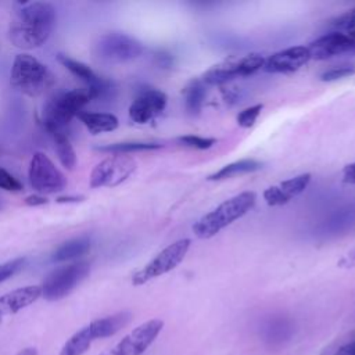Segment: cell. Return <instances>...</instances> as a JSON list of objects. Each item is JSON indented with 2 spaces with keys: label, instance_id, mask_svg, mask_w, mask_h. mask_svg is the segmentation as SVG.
I'll return each mask as SVG.
<instances>
[{
  "label": "cell",
  "instance_id": "obj_26",
  "mask_svg": "<svg viewBox=\"0 0 355 355\" xmlns=\"http://www.w3.org/2000/svg\"><path fill=\"white\" fill-rule=\"evenodd\" d=\"M53 139H54V147L61 165L67 169H73L76 165V154L69 141L68 135L57 133V135H53Z\"/></svg>",
  "mask_w": 355,
  "mask_h": 355
},
{
  "label": "cell",
  "instance_id": "obj_11",
  "mask_svg": "<svg viewBox=\"0 0 355 355\" xmlns=\"http://www.w3.org/2000/svg\"><path fill=\"white\" fill-rule=\"evenodd\" d=\"M166 101L168 97L162 90L155 87H143L139 90L129 107V118L139 125L148 123L165 110Z\"/></svg>",
  "mask_w": 355,
  "mask_h": 355
},
{
  "label": "cell",
  "instance_id": "obj_22",
  "mask_svg": "<svg viewBox=\"0 0 355 355\" xmlns=\"http://www.w3.org/2000/svg\"><path fill=\"white\" fill-rule=\"evenodd\" d=\"M239 78L234 61H226L218 65H214L204 72L201 80L208 86H222L233 79Z\"/></svg>",
  "mask_w": 355,
  "mask_h": 355
},
{
  "label": "cell",
  "instance_id": "obj_37",
  "mask_svg": "<svg viewBox=\"0 0 355 355\" xmlns=\"http://www.w3.org/2000/svg\"><path fill=\"white\" fill-rule=\"evenodd\" d=\"M15 355H37V349L35 347H26L19 352H17Z\"/></svg>",
  "mask_w": 355,
  "mask_h": 355
},
{
  "label": "cell",
  "instance_id": "obj_16",
  "mask_svg": "<svg viewBox=\"0 0 355 355\" xmlns=\"http://www.w3.org/2000/svg\"><path fill=\"white\" fill-rule=\"evenodd\" d=\"M42 295L40 286H25L0 297V320L6 315H14L32 305Z\"/></svg>",
  "mask_w": 355,
  "mask_h": 355
},
{
  "label": "cell",
  "instance_id": "obj_20",
  "mask_svg": "<svg viewBox=\"0 0 355 355\" xmlns=\"http://www.w3.org/2000/svg\"><path fill=\"white\" fill-rule=\"evenodd\" d=\"M90 251V239L87 236H79L61 244L53 252V262H65L79 257H83Z\"/></svg>",
  "mask_w": 355,
  "mask_h": 355
},
{
  "label": "cell",
  "instance_id": "obj_17",
  "mask_svg": "<svg viewBox=\"0 0 355 355\" xmlns=\"http://www.w3.org/2000/svg\"><path fill=\"white\" fill-rule=\"evenodd\" d=\"M132 319V313L122 311L114 315H108L100 319H96L87 324V329L94 340L107 338L114 334H116L119 330H122Z\"/></svg>",
  "mask_w": 355,
  "mask_h": 355
},
{
  "label": "cell",
  "instance_id": "obj_8",
  "mask_svg": "<svg viewBox=\"0 0 355 355\" xmlns=\"http://www.w3.org/2000/svg\"><path fill=\"white\" fill-rule=\"evenodd\" d=\"M136 161L130 155L112 154L98 162L90 175V187H115L123 183L135 171Z\"/></svg>",
  "mask_w": 355,
  "mask_h": 355
},
{
  "label": "cell",
  "instance_id": "obj_36",
  "mask_svg": "<svg viewBox=\"0 0 355 355\" xmlns=\"http://www.w3.org/2000/svg\"><path fill=\"white\" fill-rule=\"evenodd\" d=\"M83 196H65V197H58L57 202H79L83 201Z\"/></svg>",
  "mask_w": 355,
  "mask_h": 355
},
{
  "label": "cell",
  "instance_id": "obj_13",
  "mask_svg": "<svg viewBox=\"0 0 355 355\" xmlns=\"http://www.w3.org/2000/svg\"><path fill=\"white\" fill-rule=\"evenodd\" d=\"M57 60L76 78H79L80 80H83L86 83V89L89 90V93L92 94V98H98L105 96L111 87H112V82L107 78H103L100 75H97L89 65H86L82 61H78L75 58H71L65 54H58Z\"/></svg>",
  "mask_w": 355,
  "mask_h": 355
},
{
  "label": "cell",
  "instance_id": "obj_7",
  "mask_svg": "<svg viewBox=\"0 0 355 355\" xmlns=\"http://www.w3.org/2000/svg\"><path fill=\"white\" fill-rule=\"evenodd\" d=\"M190 239H180L168 247H165L161 252H158L150 262H147L141 269L133 273L132 284L141 286L147 282L159 277L172 269H175L186 257L190 248Z\"/></svg>",
  "mask_w": 355,
  "mask_h": 355
},
{
  "label": "cell",
  "instance_id": "obj_1",
  "mask_svg": "<svg viewBox=\"0 0 355 355\" xmlns=\"http://www.w3.org/2000/svg\"><path fill=\"white\" fill-rule=\"evenodd\" d=\"M55 25V8L47 1H33L22 6L11 25L10 40L15 47L31 50L47 42Z\"/></svg>",
  "mask_w": 355,
  "mask_h": 355
},
{
  "label": "cell",
  "instance_id": "obj_15",
  "mask_svg": "<svg viewBox=\"0 0 355 355\" xmlns=\"http://www.w3.org/2000/svg\"><path fill=\"white\" fill-rule=\"evenodd\" d=\"M311 173H301L279 184L270 186L263 191V200L270 207H279L290 202L294 197L300 196L311 183Z\"/></svg>",
  "mask_w": 355,
  "mask_h": 355
},
{
  "label": "cell",
  "instance_id": "obj_21",
  "mask_svg": "<svg viewBox=\"0 0 355 355\" xmlns=\"http://www.w3.org/2000/svg\"><path fill=\"white\" fill-rule=\"evenodd\" d=\"M205 86L207 85L201 79H193L183 89L186 111L193 116L198 115L202 108V104H204V100L207 96Z\"/></svg>",
  "mask_w": 355,
  "mask_h": 355
},
{
  "label": "cell",
  "instance_id": "obj_25",
  "mask_svg": "<svg viewBox=\"0 0 355 355\" xmlns=\"http://www.w3.org/2000/svg\"><path fill=\"white\" fill-rule=\"evenodd\" d=\"M162 144L158 143H148V141H123V143H112L96 147V150L101 153H111V154H130L137 151H148V150H158Z\"/></svg>",
  "mask_w": 355,
  "mask_h": 355
},
{
  "label": "cell",
  "instance_id": "obj_27",
  "mask_svg": "<svg viewBox=\"0 0 355 355\" xmlns=\"http://www.w3.org/2000/svg\"><path fill=\"white\" fill-rule=\"evenodd\" d=\"M333 32L344 33L352 39H355V8L345 11L331 21Z\"/></svg>",
  "mask_w": 355,
  "mask_h": 355
},
{
  "label": "cell",
  "instance_id": "obj_5",
  "mask_svg": "<svg viewBox=\"0 0 355 355\" xmlns=\"http://www.w3.org/2000/svg\"><path fill=\"white\" fill-rule=\"evenodd\" d=\"M144 47L140 40L122 32L101 35L93 46V55L103 62L119 64L141 55Z\"/></svg>",
  "mask_w": 355,
  "mask_h": 355
},
{
  "label": "cell",
  "instance_id": "obj_31",
  "mask_svg": "<svg viewBox=\"0 0 355 355\" xmlns=\"http://www.w3.org/2000/svg\"><path fill=\"white\" fill-rule=\"evenodd\" d=\"M25 258H15L4 263H0V283L14 276L25 265Z\"/></svg>",
  "mask_w": 355,
  "mask_h": 355
},
{
  "label": "cell",
  "instance_id": "obj_32",
  "mask_svg": "<svg viewBox=\"0 0 355 355\" xmlns=\"http://www.w3.org/2000/svg\"><path fill=\"white\" fill-rule=\"evenodd\" d=\"M0 189L6 191H21L22 183L7 169L0 166Z\"/></svg>",
  "mask_w": 355,
  "mask_h": 355
},
{
  "label": "cell",
  "instance_id": "obj_24",
  "mask_svg": "<svg viewBox=\"0 0 355 355\" xmlns=\"http://www.w3.org/2000/svg\"><path fill=\"white\" fill-rule=\"evenodd\" d=\"M94 338L92 337L87 326L73 333L60 349V355H83L92 345Z\"/></svg>",
  "mask_w": 355,
  "mask_h": 355
},
{
  "label": "cell",
  "instance_id": "obj_3",
  "mask_svg": "<svg viewBox=\"0 0 355 355\" xmlns=\"http://www.w3.org/2000/svg\"><path fill=\"white\" fill-rule=\"evenodd\" d=\"M92 94L87 89H73L54 96L43 110V126L53 136L67 133L71 121L78 116L82 108L90 101Z\"/></svg>",
  "mask_w": 355,
  "mask_h": 355
},
{
  "label": "cell",
  "instance_id": "obj_14",
  "mask_svg": "<svg viewBox=\"0 0 355 355\" xmlns=\"http://www.w3.org/2000/svg\"><path fill=\"white\" fill-rule=\"evenodd\" d=\"M311 60L308 47L305 46H293L284 50H280L270 57L265 58L263 71L270 73H291L298 71Z\"/></svg>",
  "mask_w": 355,
  "mask_h": 355
},
{
  "label": "cell",
  "instance_id": "obj_30",
  "mask_svg": "<svg viewBox=\"0 0 355 355\" xmlns=\"http://www.w3.org/2000/svg\"><path fill=\"white\" fill-rule=\"evenodd\" d=\"M262 108H263L262 104H255V105H251V107L243 110L236 116V121H237L239 126H241V128H251L255 123L257 118L259 116Z\"/></svg>",
  "mask_w": 355,
  "mask_h": 355
},
{
  "label": "cell",
  "instance_id": "obj_19",
  "mask_svg": "<svg viewBox=\"0 0 355 355\" xmlns=\"http://www.w3.org/2000/svg\"><path fill=\"white\" fill-rule=\"evenodd\" d=\"M293 336V324L284 318L269 319L262 326V338L269 345H280Z\"/></svg>",
  "mask_w": 355,
  "mask_h": 355
},
{
  "label": "cell",
  "instance_id": "obj_29",
  "mask_svg": "<svg viewBox=\"0 0 355 355\" xmlns=\"http://www.w3.org/2000/svg\"><path fill=\"white\" fill-rule=\"evenodd\" d=\"M355 75V65H340V67H333L327 71H324L320 75V80L323 82H333L337 79H343V78H348Z\"/></svg>",
  "mask_w": 355,
  "mask_h": 355
},
{
  "label": "cell",
  "instance_id": "obj_10",
  "mask_svg": "<svg viewBox=\"0 0 355 355\" xmlns=\"http://www.w3.org/2000/svg\"><path fill=\"white\" fill-rule=\"evenodd\" d=\"M162 327L164 322L161 319H150L135 327L104 355H143L155 341Z\"/></svg>",
  "mask_w": 355,
  "mask_h": 355
},
{
  "label": "cell",
  "instance_id": "obj_6",
  "mask_svg": "<svg viewBox=\"0 0 355 355\" xmlns=\"http://www.w3.org/2000/svg\"><path fill=\"white\" fill-rule=\"evenodd\" d=\"M90 272V263L86 261H76L68 265L53 269L44 279L42 295L47 301H58L67 297L78 284H80Z\"/></svg>",
  "mask_w": 355,
  "mask_h": 355
},
{
  "label": "cell",
  "instance_id": "obj_2",
  "mask_svg": "<svg viewBox=\"0 0 355 355\" xmlns=\"http://www.w3.org/2000/svg\"><path fill=\"white\" fill-rule=\"evenodd\" d=\"M257 201L254 191H243L219 204L216 208L201 216L194 225L193 232L198 239H211L222 229L244 216Z\"/></svg>",
  "mask_w": 355,
  "mask_h": 355
},
{
  "label": "cell",
  "instance_id": "obj_33",
  "mask_svg": "<svg viewBox=\"0 0 355 355\" xmlns=\"http://www.w3.org/2000/svg\"><path fill=\"white\" fill-rule=\"evenodd\" d=\"M343 182L347 184H355V161L344 166Z\"/></svg>",
  "mask_w": 355,
  "mask_h": 355
},
{
  "label": "cell",
  "instance_id": "obj_18",
  "mask_svg": "<svg viewBox=\"0 0 355 355\" xmlns=\"http://www.w3.org/2000/svg\"><path fill=\"white\" fill-rule=\"evenodd\" d=\"M78 118L80 122L86 126V129L92 135L112 132L118 128L119 121L114 114L110 112H89V111H80L78 114Z\"/></svg>",
  "mask_w": 355,
  "mask_h": 355
},
{
  "label": "cell",
  "instance_id": "obj_9",
  "mask_svg": "<svg viewBox=\"0 0 355 355\" xmlns=\"http://www.w3.org/2000/svg\"><path fill=\"white\" fill-rule=\"evenodd\" d=\"M28 178L31 186L42 194H53L65 189L67 178L53 164L44 153H35L31 162Z\"/></svg>",
  "mask_w": 355,
  "mask_h": 355
},
{
  "label": "cell",
  "instance_id": "obj_4",
  "mask_svg": "<svg viewBox=\"0 0 355 355\" xmlns=\"http://www.w3.org/2000/svg\"><path fill=\"white\" fill-rule=\"evenodd\" d=\"M53 75L49 68L31 54H18L14 58L10 83L21 93L36 97L53 85Z\"/></svg>",
  "mask_w": 355,
  "mask_h": 355
},
{
  "label": "cell",
  "instance_id": "obj_35",
  "mask_svg": "<svg viewBox=\"0 0 355 355\" xmlns=\"http://www.w3.org/2000/svg\"><path fill=\"white\" fill-rule=\"evenodd\" d=\"M336 355H355V340L343 345L337 352Z\"/></svg>",
  "mask_w": 355,
  "mask_h": 355
},
{
  "label": "cell",
  "instance_id": "obj_28",
  "mask_svg": "<svg viewBox=\"0 0 355 355\" xmlns=\"http://www.w3.org/2000/svg\"><path fill=\"white\" fill-rule=\"evenodd\" d=\"M178 141L182 146H186V147H190V148L207 150V148L212 147L216 140L212 139V137H201V136H196V135H186V136L178 137Z\"/></svg>",
  "mask_w": 355,
  "mask_h": 355
},
{
  "label": "cell",
  "instance_id": "obj_12",
  "mask_svg": "<svg viewBox=\"0 0 355 355\" xmlns=\"http://www.w3.org/2000/svg\"><path fill=\"white\" fill-rule=\"evenodd\" d=\"M311 58L313 60H329L343 54H355V39L340 33L330 32L308 46Z\"/></svg>",
  "mask_w": 355,
  "mask_h": 355
},
{
  "label": "cell",
  "instance_id": "obj_23",
  "mask_svg": "<svg viewBox=\"0 0 355 355\" xmlns=\"http://www.w3.org/2000/svg\"><path fill=\"white\" fill-rule=\"evenodd\" d=\"M262 168V164L255 161V159H240L232 164H227L222 166L219 171L214 172L209 175L207 179L208 180H223L227 178H233L237 175H244V173H251L255 171H259Z\"/></svg>",
  "mask_w": 355,
  "mask_h": 355
},
{
  "label": "cell",
  "instance_id": "obj_34",
  "mask_svg": "<svg viewBox=\"0 0 355 355\" xmlns=\"http://www.w3.org/2000/svg\"><path fill=\"white\" fill-rule=\"evenodd\" d=\"M25 204L29 205V207H37V205L47 204V198L42 194H32V196H28L25 198Z\"/></svg>",
  "mask_w": 355,
  "mask_h": 355
}]
</instances>
